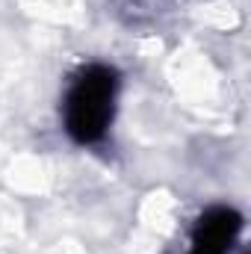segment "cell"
I'll list each match as a JSON object with an SVG mask.
<instances>
[{
	"label": "cell",
	"mask_w": 251,
	"mask_h": 254,
	"mask_svg": "<svg viewBox=\"0 0 251 254\" xmlns=\"http://www.w3.org/2000/svg\"><path fill=\"white\" fill-rule=\"evenodd\" d=\"M116 71L107 65H89L71 86L65 101V130L74 142H98L113 122Z\"/></svg>",
	"instance_id": "6da1fadb"
},
{
	"label": "cell",
	"mask_w": 251,
	"mask_h": 254,
	"mask_svg": "<svg viewBox=\"0 0 251 254\" xmlns=\"http://www.w3.org/2000/svg\"><path fill=\"white\" fill-rule=\"evenodd\" d=\"M240 213L228 210V207H213L207 210L192 234V254H225L231 249V243L240 234Z\"/></svg>",
	"instance_id": "7a4b0ae2"
}]
</instances>
